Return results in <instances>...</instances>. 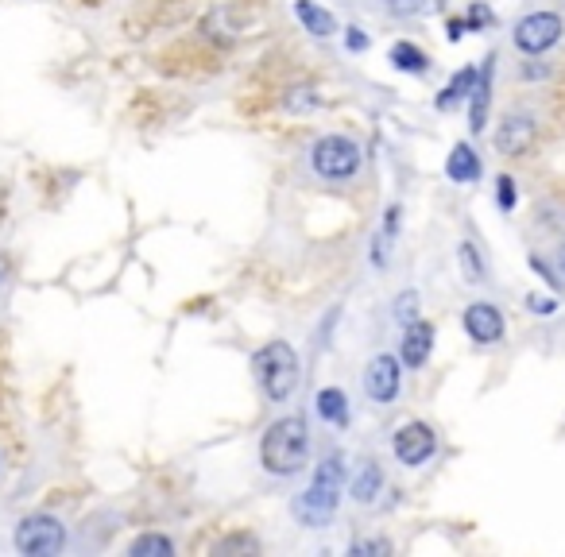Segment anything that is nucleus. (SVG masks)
I'll return each mask as SVG.
<instances>
[{
	"mask_svg": "<svg viewBox=\"0 0 565 557\" xmlns=\"http://www.w3.org/2000/svg\"><path fill=\"white\" fill-rule=\"evenodd\" d=\"M531 267H535L538 275H542V279H546V283H550V287H554V291H558V287H562V279H558V275H554V271H550V264H546V260H538V256H531Z\"/></svg>",
	"mask_w": 565,
	"mask_h": 557,
	"instance_id": "25",
	"label": "nucleus"
},
{
	"mask_svg": "<svg viewBox=\"0 0 565 557\" xmlns=\"http://www.w3.org/2000/svg\"><path fill=\"white\" fill-rule=\"evenodd\" d=\"M345 43H349V51H364V47H368V35L360 28H349L345 31Z\"/></svg>",
	"mask_w": 565,
	"mask_h": 557,
	"instance_id": "27",
	"label": "nucleus"
},
{
	"mask_svg": "<svg viewBox=\"0 0 565 557\" xmlns=\"http://www.w3.org/2000/svg\"><path fill=\"white\" fill-rule=\"evenodd\" d=\"M295 16L298 24L310 31L314 39H329V35H337V16L333 12H326L322 4H314V0H295Z\"/></svg>",
	"mask_w": 565,
	"mask_h": 557,
	"instance_id": "14",
	"label": "nucleus"
},
{
	"mask_svg": "<svg viewBox=\"0 0 565 557\" xmlns=\"http://www.w3.org/2000/svg\"><path fill=\"white\" fill-rule=\"evenodd\" d=\"M523 74H527V78H546V66H527Z\"/></svg>",
	"mask_w": 565,
	"mask_h": 557,
	"instance_id": "29",
	"label": "nucleus"
},
{
	"mask_svg": "<svg viewBox=\"0 0 565 557\" xmlns=\"http://www.w3.org/2000/svg\"><path fill=\"white\" fill-rule=\"evenodd\" d=\"M457 264H461V275L465 283H488V267H484V256L473 240H461L457 244Z\"/></svg>",
	"mask_w": 565,
	"mask_h": 557,
	"instance_id": "17",
	"label": "nucleus"
},
{
	"mask_svg": "<svg viewBox=\"0 0 565 557\" xmlns=\"http://www.w3.org/2000/svg\"><path fill=\"white\" fill-rule=\"evenodd\" d=\"M461 325H465L469 341H476V345H500L507 329L500 306H492V302H473V306H465Z\"/></svg>",
	"mask_w": 565,
	"mask_h": 557,
	"instance_id": "9",
	"label": "nucleus"
},
{
	"mask_svg": "<svg viewBox=\"0 0 565 557\" xmlns=\"http://www.w3.org/2000/svg\"><path fill=\"white\" fill-rule=\"evenodd\" d=\"M484 24H492V12L484 4H473L469 8V28H484Z\"/></svg>",
	"mask_w": 565,
	"mask_h": 557,
	"instance_id": "26",
	"label": "nucleus"
},
{
	"mask_svg": "<svg viewBox=\"0 0 565 557\" xmlns=\"http://www.w3.org/2000/svg\"><path fill=\"white\" fill-rule=\"evenodd\" d=\"M434 449H438V434H434L426 422H407V426H399V430H395V438H391V453H395V461H399V465H407V469L426 465V461L434 457Z\"/></svg>",
	"mask_w": 565,
	"mask_h": 557,
	"instance_id": "8",
	"label": "nucleus"
},
{
	"mask_svg": "<svg viewBox=\"0 0 565 557\" xmlns=\"http://www.w3.org/2000/svg\"><path fill=\"white\" fill-rule=\"evenodd\" d=\"M252 376L260 383V391L268 395L271 403L291 399L298 383V356L287 341H271L252 356Z\"/></svg>",
	"mask_w": 565,
	"mask_h": 557,
	"instance_id": "3",
	"label": "nucleus"
},
{
	"mask_svg": "<svg viewBox=\"0 0 565 557\" xmlns=\"http://www.w3.org/2000/svg\"><path fill=\"white\" fill-rule=\"evenodd\" d=\"M426 55H422V51H418L415 43H407V39H399V43H395V47H391V66H395V70H407V74H422V70H426Z\"/></svg>",
	"mask_w": 565,
	"mask_h": 557,
	"instance_id": "19",
	"label": "nucleus"
},
{
	"mask_svg": "<svg viewBox=\"0 0 565 557\" xmlns=\"http://www.w3.org/2000/svg\"><path fill=\"white\" fill-rule=\"evenodd\" d=\"M558 267H562V275H565V244L558 248Z\"/></svg>",
	"mask_w": 565,
	"mask_h": 557,
	"instance_id": "30",
	"label": "nucleus"
},
{
	"mask_svg": "<svg viewBox=\"0 0 565 557\" xmlns=\"http://www.w3.org/2000/svg\"><path fill=\"white\" fill-rule=\"evenodd\" d=\"M476 66H465L461 74H453V82H449L446 89H442V97H438V109H453V105H461L469 93H473V86H476Z\"/></svg>",
	"mask_w": 565,
	"mask_h": 557,
	"instance_id": "18",
	"label": "nucleus"
},
{
	"mask_svg": "<svg viewBox=\"0 0 565 557\" xmlns=\"http://www.w3.org/2000/svg\"><path fill=\"white\" fill-rule=\"evenodd\" d=\"M16 550L24 557H55L66 550V527L55 515H24L16 523Z\"/></svg>",
	"mask_w": 565,
	"mask_h": 557,
	"instance_id": "5",
	"label": "nucleus"
},
{
	"mask_svg": "<svg viewBox=\"0 0 565 557\" xmlns=\"http://www.w3.org/2000/svg\"><path fill=\"white\" fill-rule=\"evenodd\" d=\"M341 480H345V457L341 453H329L326 461L314 469V480L306 492H298L291 511L302 527H326L329 519L337 515L341 507Z\"/></svg>",
	"mask_w": 565,
	"mask_h": 557,
	"instance_id": "2",
	"label": "nucleus"
},
{
	"mask_svg": "<svg viewBox=\"0 0 565 557\" xmlns=\"http://www.w3.org/2000/svg\"><path fill=\"white\" fill-rule=\"evenodd\" d=\"M380 488H384V469H380L376 461H364V469H360L357 480H353V499H357V503H376Z\"/></svg>",
	"mask_w": 565,
	"mask_h": 557,
	"instance_id": "16",
	"label": "nucleus"
},
{
	"mask_svg": "<svg viewBox=\"0 0 565 557\" xmlns=\"http://www.w3.org/2000/svg\"><path fill=\"white\" fill-rule=\"evenodd\" d=\"M314 407H318V414L326 418L329 426H349V395L341 387H322Z\"/></svg>",
	"mask_w": 565,
	"mask_h": 557,
	"instance_id": "15",
	"label": "nucleus"
},
{
	"mask_svg": "<svg viewBox=\"0 0 565 557\" xmlns=\"http://www.w3.org/2000/svg\"><path fill=\"white\" fill-rule=\"evenodd\" d=\"M260 461L271 476H298L310 461V426L306 418L287 414L275 418L268 426V434L260 441Z\"/></svg>",
	"mask_w": 565,
	"mask_h": 557,
	"instance_id": "1",
	"label": "nucleus"
},
{
	"mask_svg": "<svg viewBox=\"0 0 565 557\" xmlns=\"http://www.w3.org/2000/svg\"><path fill=\"white\" fill-rule=\"evenodd\" d=\"M527 310L538 314V318H554V314H558V298H538V294H527Z\"/></svg>",
	"mask_w": 565,
	"mask_h": 557,
	"instance_id": "24",
	"label": "nucleus"
},
{
	"mask_svg": "<svg viewBox=\"0 0 565 557\" xmlns=\"http://www.w3.org/2000/svg\"><path fill=\"white\" fill-rule=\"evenodd\" d=\"M395 318L403 325H411L418 318V294L415 291H403V298L395 302Z\"/></svg>",
	"mask_w": 565,
	"mask_h": 557,
	"instance_id": "23",
	"label": "nucleus"
},
{
	"mask_svg": "<svg viewBox=\"0 0 565 557\" xmlns=\"http://www.w3.org/2000/svg\"><path fill=\"white\" fill-rule=\"evenodd\" d=\"M384 8L391 16H422L430 8V0H384Z\"/></svg>",
	"mask_w": 565,
	"mask_h": 557,
	"instance_id": "22",
	"label": "nucleus"
},
{
	"mask_svg": "<svg viewBox=\"0 0 565 557\" xmlns=\"http://www.w3.org/2000/svg\"><path fill=\"white\" fill-rule=\"evenodd\" d=\"M430 349H434V325L430 322H411L403 329V341H399V360L403 368H422L430 360Z\"/></svg>",
	"mask_w": 565,
	"mask_h": 557,
	"instance_id": "10",
	"label": "nucleus"
},
{
	"mask_svg": "<svg viewBox=\"0 0 565 557\" xmlns=\"http://www.w3.org/2000/svg\"><path fill=\"white\" fill-rule=\"evenodd\" d=\"M360 159H364V151L349 136H322L310 147V167L326 182H349L360 171Z\"/></svg>",
	"mask_w": 565,
	"mask_h": 557,
	"instance_id": "4",
	"label": "nucleus"
},
{
	"mask_svg": "<svg viewBox=\"0 0 565 557\" xmlns=\"http://www.w3.org/2000/svg\"><path fill=\"white\" fill-rule=\"evenodd\" d=\"M399 387H403V360L391 356V352L372 356L368 368H364V395H368L372 403L387 407V403L399 395Z\"/></svg>",
	"mask_w": 565,
	"mask_h": 557,
	"instance_id": "7",
	"label": "nucleus"
},
{
	"mask_svg": "<svg viewBox=\"0 0 565 557\" xmlns=\"http://www.w3.org/2000/svg\"><path fill=\"white\" fill-rule=\"evenodd\" d=\"M496 202H500V209H504V213H511V209H515V202H519V194H515V178H511V175L496 178Z\"/></svg>",
	"mask_w": 565,
	"mask_h": 557,
	"instance_id": "21",
	"label": "nucleus"
},
{
	"mask_svg": "<svg viewBox=\"0 0 565 557\" xmlns=\"http://www.w3.org/2000/svg\"><path fill=\"white\" fill-rule=\"evenodd\" d=\"M128 554L132 557H148V554L171 557L175 554V542H171V538H163V534H140V538L128 546Z\"/></svg>",
	"mask_w": 565,
	"mask_h": 557,
	"instance_id": "20",
	"label": "nucleus"
},
{
	"mask_svg": "<svg viewBox=\"0 0 565 557\" xmlns=\"http://www.w3.org/2000/svg\"><path fill=\"white\" fill-rule=\"evenodd\" d=\"M387 550H391L387 542H357L353 546V554H387Z\"/></svg>",
	"mask_w": 565,
	"mask_h": 557,
	"instance_id": "28",
	"label": "nucleus"
},
{
	"mask_svg": "<svg viewBox=\"0 0 565 557\" xmlns=\"http://www.w3.org/2000/svg\"><path fill=\"white\" fill-rule=\"evenodd\" d=\"M492 70H496V59L488 55L484 66H480V74H476V86L469 93V128L473 132H484V124H488V101H492Z\"/></svg>",
	"mask_w": 565,
	"mask_h": 557,
	"instance_id": "12",
	"label": "nucleus"
},
{
	"mask_svg": "<svg viewBox=\"0 0 565 557\" xmlns=\"http://www.w3.org/2000/svg\"><path fill=\"white\" fill-rule=\"evenodd\" d=\"M562 16L558 12H531V16H523L515 31H511V43L523 51V55H546L558 39H562Z\"/></svg>",
	"mask_w": 565,
	"mask_h": 557,
	"instance_id": "6",
	"label": "nucleus"
},
{
	"mask_svg": "<svg viewBox=\"0 0 565 557\" xmlns=\"http://www.w3.org/2000/svg\"><path fill=\"white\" fill-rule=\"evenodd\" d=\"M531 140H535V117H527V113H511V117H504L500 132H496L500 155H523V151L531 147Z\"/></svg>",
	"mask_w": 565,
	"mask_h": 557,
	"instance_id": "11",
	"label": "nucleus"
},
{
	"mask_svg": "<svg viewBox=\"0 0 565 557\" xmlns=\"http://www.w3.org/2000/svg\"><path fill=\"white\" fill-rule=\"evenodd\" d=\"M484 175V167H480V155L473 151V144H453L446 159V178L449 182H457V186H469L476 178Z\"/></svg>",
	"mask_w": 565,
	"mask_h": 557,
	"instance_id": "13",
	"label": "nucleus"
}]
</instances>
